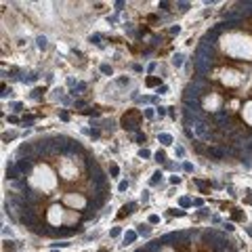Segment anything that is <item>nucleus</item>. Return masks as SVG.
<instances>
[{
	"label": "nucleus",
	"instance_id": "obj_1",
	"mask_svg": "<svg viewBox=\"0 0 252 252\" xmlns=\"http://www.w3.org/2000/svg\"><path fill=\"white\" fill-rule=\"evenodd\" d=\"M88 170H91V174H93V183H103L105 181V174H103V170L97 166V162H88Z\"/></svg>",
	"mask_w": 252,
	"mask_h": 252
},
{
	"label": "nucleus",
	"instance_id": "obj_2",
	"mask_svg": "<svg viewBox=\"0 0 252 252\" xmlns=\"http://www.w3.org/2000/svg\"><path fill=\"white\" fill-rule=\"evenodd\" d=\"M195 132H197V137H200V139H210V132H208V128H206V124L202 120L195 122Z\"/></svg>",
	"mask_w": 252,
	"mask_h": 252
},
{
	"label": "nucleus",
	"instance_id": "obj_3",
	"mask_svg": "<svg viewBox=\"0 0 252 252\" xmlns=\"http://www.w3.org/2000/svg\"><path fill=\"white\" fill-rule=\"evenodd\" d=\"M17 168H19V172H28V170L32 168V158H23L17 162Z\"/></svg>",
	"mask_w": 252,
	"mask_h": 252
},
{
	"label": "nucleus",
	"instance_id": "obj_4",
	"mask_svg": "<svg viewBox=\"0 0 252 252\" xmlns=\"http://www.w3.org/2000/svg\"><path fill=\"white\" fill-rule=\"evenodd\" d=\"M6 177L11 179V181H15V179H19V168H17L15 164H8V168H6Z\"/></svg>",
	"mask_w": 252,
	"mask_h": 252
},
{
	"label": "nucleus",
	"instance_id": "obj_5",
	"mask_svg": "<svg viewBox=\"0 0 252 252\" xmlns=\"http://www.w3.org/2000/svg\"><path fill=\"white\" fill-rule=\"evenodd\" d=\"M183 59H185L183 55H174V57H172V65H174V67H181V65H183Z\"/></svg>",
	"mask_w": 252,
	"mask_h": 252
},
{
	"label": "nucleus",
	"instance_id": "obj_6",
	"mask_svg": "<svg viewBox=\"0 0 252 252\" xmlns=\"http://www.w3.org/2000/svg\"><path fill=\"white\" fill-rule=\"evenodd\" d=\"M208 154H210V156H214V158H223V156H225V151H223V149H217V147H212V149L208 151Z\"/></svg>",
	"mask_w": 252,
	"mask_h": 252
},
{
	"label": "nucleus",
	"instance_id": "obj_7",
	"mask_svg": "<svg viewBox=\"0 0 252 252\" xmlns=\"http://www.w3.org/2000/svg\"><path fill=\"white\" fill-rule=\"evenodd\" d=\"M19 154H32V145H28V143L21 145V147H19Z\"/></svg>",
	"mask_w": 252,
	"mask_h": 252
},
{
	"label": "nucleus",
	"instance_id": "obj_8",
	"mask_svg": "<svg viewBox=\"0 0 252 252\" xmlns=\"http://www.w3.org/2000/svg\"><path fill=\"white\" fill-rule=\"evenodd\" d=\"M36 42H38L40 48H46V38H44V36H38V40H36Z\"/></svg>",
	"mask_w": 252,
	"mask_h": 252
},
{
	"label": "nucleus",
	"instance_id": "obj_9",
	"mask_svg": "<svg viewBox=\"0 0 252 252\" xmlns=\"http://www.w3.org/2000/svg\"><path fill=\"white\" fill-rule=\"evenodd\" d=\"M158 248H160V242H156V244L147 246V252H158Z\"/></svg>",
	"mask_w": 252,
	"mask_h": 252
},
{
	"label": "nucleus",
	"instance_id": "obj_10",
	"mask_svg": "<svg viewBox=\"0 0 252 252\" xmlns=\"http://www.w3.org/2000/svg\"><path fill=\"white\" fill-rule=\"evenodd\" d=\"M147 84L149 86H156V84H160V80L158 78H147Z\"/></svg>",
	"mask_w": 252,
	"mask_h": 252
},
{
	"label": "nucleus",
	"instance_id": "obj_11",
	"mask_svg": "<svg viewBox=\"0 0 252 252\" xmlns=\"http://www.w3.org/2000/svg\"><path fill=\"white\" fill-rule=\"evenodd\" d=\"M242 6H252V2H242ZM242 13H252V8H242Z\"/></svg>",
	"mask_w": 252,
	"mask_h": 252
},
{
	"label": "nucleus",
	"instance_id": "obj_12",
	"mask_svg": "<svg viewBox=\"0 0 252 252\" xmlns=\"http://www.w3.org/2000/svg\"><path fill=\"white\" fill-rule=\"evenodd\" d=\"M4 244H6V246H4V250H6V252H13V250H15L13 242H4Z\"/></svg>",
	"mask_w": 252,
	"mask_h": 252
},
{
	"label": "nucleus",
	"instance_id": "obj_13",
	"mask_svg": "<svg viewBox=\"0 0 252 252\" xmlns=\"http://www.w3.org/2000/svg\"><path fill=\"white\" fill-rule=\"evenodd\" d=\"M160 177H162V172H160V170H158V172L154 174V179H151V183H158V181H160Z\"/></svg>",
	"mask_w": 252,
	"mask_h": 252
},
{
	"label": "nucleus",
	"instance_id": "obj_14",
	"mask_svg": "<svg viewBox=\"0 0 252 252\" xmlns=\"http://www.w3.org/2000/svg\"><path fill=\"white\" fill-rule=\"evenodd\" d=\"M160 139H162V141H164V143H166V145H168V143H170V141H172V139H170V137H168V134H162V137H160Z\"/></svg>",
	"mask_w": 252,
	"mask_h": 252
},
{
	"label": "nucleus",
	"instance_id": "obj_15",
	"mask_svg": "<svg viewBox=\"0 0 252 252\" xmlns=\"http://www.w3.org/2000/svg\"><path fill=\"white\" fill-rule=\"evenodd\" d=\"M164 158H166V156L162 154V151H160V154H156V160H158V162H164Z\"/></svg>",
	"mask_w": 252,
	"mask_h": 252
},
{
	"label": "nucleus",
	"instance_id": "obj_16",
	"mask_svg": "<svg viewBox=\"0 0 252 252\" xmlns=\"http://www.w3.org/2000/svg\"><path fill=\"white\" fill-rule=\"evenodd\" d=\"M139 156H141V158H149V151H147V149H141Z\"/></svg>",
	"mask_w": 252,
	"mask_h": 252
},
{
	"label": "nucleus",
	"instance_id": "obj_17",
	"mask_svg": "<svg viewBox=\"0 0 252 252\" xmlns=\"http://www.w3.org/2000/svg\"><path fill=\"white\" fill-rule=\"evenodd\" d=\"M139 231H141V233H147L149 229H147V225H139Z\"/></svg>",
	"mask_w": 252,
	"mask_h": 252
},
{
	"label": "nucleus",
	"instance_id": "obj_18",
	"mask_svg": "<svg viewBox=\"0 0 252 252\" xmlns=\"http://www.w3.org/2000/svg\"><path fill=\"white\" fill-rule=\"evenodd\" d=\"M101 71H103V74H111V67H107V65H103V67H101Z\"/></svg>",
	"mask_w": 252,
	"mask_h": 252
},
{
	"label": "nucleus",
	"instance_id": "obj_19",
	"mask_svg": "<svg viewBox=\"0 0 252 252\" xmlns=\"http://www.w3.org/2000/svg\"><path fill=\"white\" fill-rule=\"evenodd\" d=\"M246 149H248L250 154H252V141H248V143H246Z\"/></svg>",
	"mask_w": 252,
	"mask_h": 252
},
{
	"label": "nucleus",
	"instance_id": "obj_20",
	"mask_svg": "<svg viewBox=\"0 0 252 252\" xmlns=\"http://www.w3.org/2000/svg\"><path fill=\"white\" fill-rule=\"evenodd\" d=\"M137 252H147V250H137Z\"/></svg>",
	"mask_w": 252,
	"mask_h": 252
},
{
	"label": "nucleus",
	"instance_id": "obj_21",
	"mask_svg": "<svg viewBox=\"0 0 252 252\" xmlns=\"http://www.w3.org/2000/svg\"><path fill=\"white\" fill-rule=\"evenodd\" d=\"M101 252H105V250H101Z\"/></svg>",
	"mask_w": 252,
	"mask_h": 252
}]
</instances>
